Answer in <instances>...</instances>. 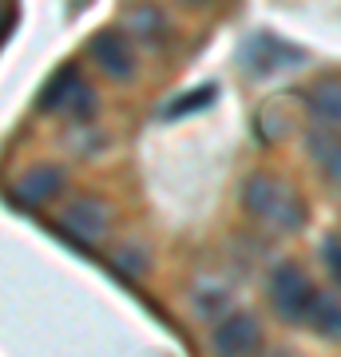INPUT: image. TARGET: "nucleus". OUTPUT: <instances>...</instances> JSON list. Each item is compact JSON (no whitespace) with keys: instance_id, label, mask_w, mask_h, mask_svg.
Segmentation results:
<instances>
[{"instance_id":"nucleus-13","label":"nucleus","mask_w":341,"mask_h":357,"mask_svg":"<svg viewBox=\"0 0 341 357\" xmlns=\"http://www.w3.org/2000/svg\"><path fill=\"white\" fill-rule=\"evenodd\" d=\"M91 103H96L91 88H88V84H79V88H76V96H72V100L63 103V112H68V115H88V112H91Z\"/></svg>"},{"instance_id":"nucleus-6","label":"nucleus","mask_w":341,"mask_h":357,"mask_svg":"<svg viewBox=\"0 0 341 357\" xmlns=\"http://www.w3.org/2000/svg\"><path fill=\"white\" fill-rule=\"evenodd\" d=\"M302 103L321 131L341 135V79H317L314 88L302 91Z\"/></svg>"},{"instance_id":"nucleus-5","label":"nucleus","mask_w":341,"mask_h":357,"mask_svg":"<svg viewBox=\"0 0 341 357\" xmlns=\"http://www.w3.org/2000/svg\"><path fill=\"white\" fill-rule=\"evenodd\" d=\"M60 227L76 238V243L84 246H96L107 234V227H112V211H107V203H100V199H76V203H68V211L60 215Z\"/></svg>"},{"instance_id":"nucleus-11","label":"nucleus","mask_w":341,"mask_h":357,"mask_svg":"<svg viewBox=\"0 0 341 357\" xmlns=\"http://www.w3.org/2000/svg\"><path fill=\"white\" fill-rule=\"evenodd\" d=\"M321 262H326L329 278L341 286V234H329L326 243H321Z\"/></svg>"},{"instance_id":"nucleus-4","label":"nucleus","mask_w":341,"mask_h":357,"mask_svg":"<svg viewBox=\"0 0 341 357\" xmlns=\"http://www.w3.org/2000/svg\"><path fill=\"white\" fill-rule=\"evenodd\" d=\"M91 60H96V68H100L103 76L112 79H127L131 72H135V48H131V40L119 32V28H103V32H96L88 44Z\"/></svg>"},{"instance_id":"nucleus-2","label":"nucleus","mask_w":341,"mask_h":357,"mask_svg":"<svg viewBox=\"0 0 341 357\" xmlns=\"http://www.w3.org/2000/svg\"><path fill=\"white\" fill-rule=\"evenodd\" d=\"M317 290L310 286L298 266H278L274 278H270V302H274V314L290 326H305L310 321V310H314Z\"/></svg>"},{"instance_id":"nucleus-1","label":"nucleus","mask_w":341,"mask_h":357,"mask_svg":"<svg viewBox=\"0 0 341 357\" xmlns=\"http://www.w3.org/2000/svg\"><path fill=\"white\" fill-rule=\"evenodd\" d=\"M242 203L258 222L274 230H302L305 222V203L298 199V191L274 175H254L242 191Z\"/></svg>"},{"instance_id":"nucleus-14","label":"nucleus","mask_w":341,"mask_h":357,"mask_svg":"<svg viewBox=\"0 0 341 357\" xmlns=\"http://www.w3.org/2000/svg\"><path fill=\"white\" fill-rule=\"evenodd\" d=\"M179 4H202V0H179Z\"/></svg>"},{"instance_id":"nucleus-15","label":"nucleus","mask_w":341,"mask_h":357,"mask_svg":"<svg viewBox=\"0 0 341 357\" xmlns=\"http://www.w3.org/2000/svg\"><path fill=\"white\" fill-rule=\"evenodd\" d=\"M0 32H4V28H0Z\"/></svg>"},{"instance_id":"nucleus-7","label":"nucleus","mask_w":341,"mask_h":357,"mask_svg":"<svg viewBox=\"0 0 341 357\" xmlns=\"http://www.w3.org/2000/svg\"><path fill=\"white\" fill-rule=\"evenodd\" d=\"M68 187V175H63V167H36V171H28L20 183H16V199L20 203H28V206H44V203H52L56 195Z\"/></svg>"},{"instance_id":"nucleus-9","label":"nucleus","mask_w":341,"mask_h":357,"mask_svg":"<svg viewBox=\"0 0 341 357\" xmlns=\"http://www.w3.org/2000/svg\"><path fill=\"white\" fill-rule=\"evenodd\" d=\"M79 88V68L76 64H63L52 72V79L44 84V91H40V107L44 112H56V107H63V103L76 96Z\"/></svg>"},{"instance_id":"nucleus-8","label":"nucleus","mask_w":341,"mask_h":357,"mask_svg":"<svg viewBox=\"0 0 341 357\" xmlns=\"http://www.w3.org/2000/svg\"><path fill=\"white\" fill-rule=\"evenodd\" d=\"M305 147L314 155V163L321 167V175H326L329 183H341V135L317 128V131L305 135Z\"/></svg>"},{"instance_id":"nucleus-12","label":"nucleus","mask_w":341,"mask_h":357,"mask_svg":"<svg viewBox=\"0 0 341 357\" xmlns=\"http://www.w3.org/2000/svg\"><path fill=\"white\" fill-rule=\"evenodd\" d=\"M215 100V88H199V96H187V100H175L167 107V115H183V112H199L206 103Z\"/></svg>"},{"instance_id":"nucleus-10","label":"nucleus","mask_w":341,"mask_h":357,"mask_svg":"<svg viewBox=\"0 0 341 357\" xmlns=\"http://www.w3.org/2000/svg\"><path fill=\"white\" fill-rule=\"evenodd\" d=\"M305 326L314 333H321V337H341V302L333 294H317Z\"/></svg>"},{"instance_id":"nucleus-3","label":"nucleus","mask_w":341,"mask_h":357,"mask_svg":"<svg viewBox=\"0 0 341 357\" xmlns=\"http://www.w3.org/2000/svg\"><path fill=\"white\" fill-rule=\"evenodd\" d=\"M211 349L218 357H250L262 349V326L254 314H227L211 333Z\"/></svg>"}]
</instances>
